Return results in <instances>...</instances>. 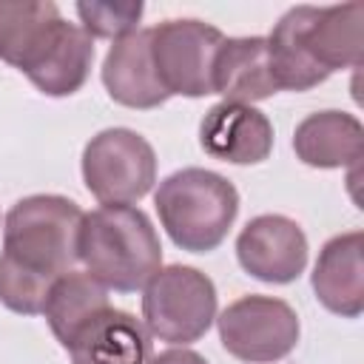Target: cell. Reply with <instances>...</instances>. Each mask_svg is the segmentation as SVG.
Returning <instances> with one entry per match:
<instances>
[{"label":"cell","mask_w":364,"mask_h":364,"mask_svg":"<svg viewBox=\"0 0 364 364\" xmlns=\"http://www.w3.org/2000/svg\"><path fill=\"white\" fill-rule=\"evenodd\" d=\"M82 210L57 193L20 199L3 222L0 301L20 316H37L57 279L80 262L77 242Z\"/></svg>","instance_id":"6da1fadb"},{"label":"cell","mask_w":364,"mask_h":364,"mask_svg":"<svg viewBox=\"0 0 364 364\" xmlns=\"http://www.w3.org/2000/svg\"><path fill=\"white\" fill-rule=\"evenodd\" d=\"M279 91H310L364 60V6H293L264 37Z\"/></svg>","instance_id":"7a4b0ae2"},{"label":"cell","mask_w":364,"mask_h":364,"mask_svg":"<svg viewBox=\"0 0 364 364\" xmlns=\"http://www.w3.org/2000/svg\"><path fill=\"white\" fill-rule=\"evenodd\" d=\"M80 262L105 290L134 293L162 267L159 233L134 205H102L82 216Z\"/></svg>","instance_id":"3957f363"},{"label":"cell","mask_w":364,"mask_h":364,"mask_svg":"<svg viewBox=\"0 0 364 364\" xmlns=\"http://www.w3.org/2000/svg\"><path fill=\"white\" fill-rule=\"evenodd\" d=\"M159 222L171 242L188 253L216 250L239 213L230 179L208 168H182L165 176L154 193Z\"/></svg>","instance_id":"277c9868"},{"label":"cell","mask_w":364,"mask_h":364,"mask_svg":"<svg viewBox=\"0 0 364 364\" xmlns=\"http://www.w3.org/2000/svg\"><path fill=\"white\" fill-rule=\"evenodd\" d=\"M216 321L213 282L188 264L159 267L142 293V324L151 338L168 344H193Z\"/></svg>","instance_id":"5b68a950"},{"label":"cell","mask_w":364,"mask_h":364,"mask_svg":"<svg viewBox=\"0 0 364 364\" xmlns=\"http://www.w3.org/2000/svg\"><path fill=\"white\" fill-rule=\"evenodd\" d=\"M82 182L102 205H134L156 182V154L131 128H105L82 151Z\"/></svg>","instance_id":"8992f818"},{"label":"cell","mask_w":364,"mask_h":364,"mask_svg":"<svg viewBox=\"0 0 364 364\" xmlns=\"http://www.w3.org/2000/svg\"><path fill=\"white\" fill-rule=\"evenodd\" d=\"M222 347L247 364H270L290 355L299 344V316L276 296H242L230 301L219 316Z\"/></svg>","instance_id":"52a82bcc"},{"label":"cell","mask_w":364,"mask_h":364,"mask_svg":"<svg viewBox=\"0 0 364 364\" xmlns=\"http://www.w3.org/2000/svg\"><path fill=\"white\" fill-rule=\"evenodd\" d=\"M225 34L202 20H165L151 28V60L168 97L213 94V60Z\"/></svg>","instance_id":"ba28073f"},{"label":"cell","mask_w":364,"mask_h":364,"mask_svg":"<svg viewBox=\"0 0 364 364\" xmlns=\"http://www.w3.org/2000/svg\"><path fill=\"white\" fill-rule=\"evenodd\" d=\"M236 259L259 282L290 284L307 267V236L299 222L282 213H262L239 230Z\"/></svg>","instance_id":"9c48e42d"},{"label":"cell","mask_w":364,"mask_h":364,"mask_svg":"<svg viewBox=\"0 0 364 364\" xmlns=\"http://www.w3.org/2000/svg\"><path fill=\"white\" fill-rule=\"evenodd\" d=\"M199 142L213 159L230 165H256L273 151V125L259 108L222 100L202 117Z\"/></svg>","instance_id":"30bf717a"},{"label":"cell","mask_w":364,"mask_h":364,"mask_svg":"<svg viewBox=\"0 0 364 364\" xmlns=\"http://www.w3.org/2000/svg\"><path fill=\"white\" fill-rule=\"evenodd\" d=\"M71 364H148L151 336L145 324L119 307H102L68 341Z\"/></svg>","instance_id":"8fae6325"},{"label":"cell","mask_w":364,"mask_h":364,"mask_svg":"<svg viewBox=\"0 0 364 364\" xmlns=\"http://www.w3.org/2000/svg\"><path fill=\"white\" fill-rule=\"evenodd\" d=\"M102 85L108 97L125 108L148 111L168 100L151 60V28H136L114 40L102 60Z\"/></svg>","instance_id":"7c38bea8"},{"label":"cell","mask_w":364,"mask_h":364,"mask_svg":"<svg viewBox=\"0 0 364 364\" xmlns=\"http://www.w3.org/2000/svg\"><path fill=\"white\" fill-rule=\"evenodd\" d=\"M316 299L341 318H358L364 310V233L333 236L313 267Z\"/></svg>","instance_id":"4fadbf2b"},{"label":"cell","mask_w":364,"mask_h":364,"mask_svg":"<svg viewBox=\"0 0 364 364\" xmlns=\"http://www.w3.org/2000/svg\"><path fill=\"white\" fill-rule=\"evenodd\" d=\"M264 37H225L213 60V94L225 102L253 105L276 94Z\"/></svg>","instance_id":"5bb4252c"},{"label":"cell","mask_w":364,"mask_h":364,"mask_svg":"<svg viewBox=\"0 0 364 364\" xmlns=\"http://www.w3.org/2000/svg\"><path fill=\"white\" fill-rule=\"evenodd\" d=\"M293 151L310 168H347L364 156V128L347 111H316L296 125Z\"/></svg>","instance_id":"9a60e30c"},{"label":"cell","mask_w":364,"mask_h":364,"mask_svg":"<svg viewBox=\"0 0 364 364\" xmlns=\"http://www.w3.org/2000/svg\"><path fill=\"white\" fill-rule=\"evenodd\" d=\"M63 20L48 0H0V60L26 74L43 57Z\"/></svg>","instance_id":"2e32d148"},{"label":"cell","mask_w":364,"mask_h":364,"mask_svg":"<svg viewBox=\"0 0 364 364\" xmlns=\"http://www.w3.org/2000/svg\"><path fill=\"white\" fill-rule=\"evenodd\" d=\"M91 63L94 40L82 31V26L63 20L54 40L43 51V57L26 71V77L46 97H71L85 85Z\"/></svg>","instance_id":"e0dca14e"},{"label":"cell","mask_w":364,"mask_h":364,"mask_svg":"<svg viewBox=\"0 0 364 364\" xmlns=\"http://www.w3.org/2000/svg\"><path fill=\"white\" fill-rule=\"evenodd\" d=\"M108 290L88 273H65L54 282L48 299H46V321L54 333V338L65 347V341L102 307H108Z\"/></svg>","instance_id":"ac0fdd59"},{"label":"cell","mask_w":364,"mask_h":364,"mask_svg":"<svg viewBox=\"0 0 364 364\" xmlns=\"http://www.w3.org/2000/svg\"><path fill=\"white\" fill-rule=\"evenodd\" d=\"M77 14L82 20V31L94 37L119 40L136 31L142 17V3H77Z\"/></svg>","instance_id":"d6986e66"},{"label":"cell","mask_w":364,"mask_h":364,"mask_svg":"<svg viewBox=\"0 0 364 364\" xmlns=\"http://www.w3.org/2000/svg\"><path fill=\"white\" fill-rule=\"evenodd\" d=\"M148 364H208V361H205L199 353H193V350L171 347V350H162V353L151 355Z\"/></svg>","instance_id":"ffe728a7"}]
</instances>
